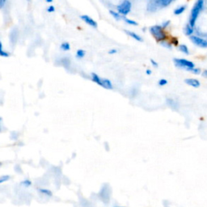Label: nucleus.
<instances>
[{
	"label": "nucleus",
	"instance_id": "obj_1",
	"mask_svg": "<svg viewBox=\"0 0 207 207\" xmlns=\"http://www.w3.org/2000/svg\"><path fill=\"white\" fill-rule=\"evenodd\" d=\"M204 7V0H197L196 3L193 6V8L191 10L189 17V24L192 27H194L195 24L197 22V18L199 16L200 13L202 12V8Z\"/></svg>",
	"mask_w": 207,
	"mask_h": 207
},
{
	"label": "nucleus",
	"instance_id": "obj_2",
	"mask_svg": "<svg viewBox=\"0 0 207 207\" xmlns=\"http://www.w3.org/2000/svg\"><path fill=\"white\" fill-rule=\"evenodd\" d=\"M150 32L157 42L162 43V42H165L168 38V36L166 34L165 31L160 25H154V26L150 28Z\"/></svg>",
	"mask_w": 207,
	"mask_h": 207
},
{
	"label": "nucleus",
	"instance_id": "obj_3",
	"mask_svg": "<svg viewBox=\"0 0 207 207\" xmlns=\"http://www.w3.org/2000/svg\"><path fill=\"white\" fill-rule=\"evenodd\" d=\"M173 62L175 64V66L178 68L184 69L186 71H192L193 68H195L194 63L192 61H189L188 59L185 58H174L173 59Z\"/></svg>",
	"mask_w": 207,
	"mask_h": 207
},
{
	"label": "nucleus",
	"instance_id": "obj_4",
	"mask_svg": "<svg viewBox=\"0 0 207 207\" xmlns=\"http://www.w3.org/2000/svg\"><path fill=\"white\" fill-rule=\"evenodd\" d=\"M132 8V3L129 0H125L120 5L117 6V12L121 15H127L130 12Z\"/></svg>",
	"mask_w": 207,
	"mask_h": 207
},
{
	"label": "nucleus",
	"instance_id": "obj_5",
	"mask_svg": "<svg viewBox=\"0 0 207 207\" xmlns=\"http://www.w3.org/2000/svg\"><path fill=\"white\" fill-rule=\"evenodd\" d=\"M190 40L195 45H197L200 48H203V49L207 48V41L202 38V37L192 35V36H190Z\"/></svg>",
	"mask_w": 207,
	"mask_h": 207
},
{
	"label": "nucleus",
	"instance_id": "obj_6",
	"mask_svg": "<svg viewBox=\"0 0 207 207\" xmlns=\"http://www.w3.org/2000/svg\"><path fill=\"white\" fill-rule=\"evenodd\" d=\"M80 18L82 19V20H83V21L87 24V25H90L91 27L95 28H97L98 25H97L96 21L93 20L92 18H91L90 16H88V15H81Z\"/></svg>",
	"mask_w": 207,
	"mask_h": 207
},
{
	"label": "nucleus",
	"instance_id": "obj_7",
	"mask_svg": "<svg viewBox=\"0 0 207 207\" xmlns=\"http://www.w3.org/2000/svg\"><path fill=\"white\" fill-rule=\"evenodd\" d=\"M185 83L186 84H188L189 86H191L192 88H199L201 86V83H200V81L197 78H185Z\"/></svg>",
	"mask_w": 207,
	"mask_h": 207
},
{
	"label": "nucleus",
	"instance_id": "obj_8",
	"mask_svg": "<svg viewBox=\"0 0 207 207\" xmlns=\"http://www.w3.org/2000/svg\"><path fill=\"white\" fill-rule=\"evenodd\" d=\"M101 87L105 89H109V90H112V82L108 79V78H102V85Z\"/></svg>",
	"mask_w": 207,
	"mask_h": 207
},
{
	"label": "nucleus",
	"instance_id": "obj_9",
	"mask_svg": "<svg viewBox=\"0 0 207 207\" xmlns=\"http://www.w3.org/2000/svg\"><path fill=\"white\" fill-rule=\"evenodd\" d=\"M125 33L128 34V36H129V37H132V38H134L135 41H137V42H142V38L139 35L135 33V32H131V31H128V30H125Z\"/></svg>",
	"mask_w": 207,
	"mask_h": 207
},
{
	"label": "nucleus",
	"instance_id": "obj_10",
	"mask_svg": "<svg viewBox=\"0 0 207 207\" xmlns=\"http://www.w3.org/2000/svg\"><path fill=\"white\" fill-rule=\"evenodd\" d=\"M173 0H155L157 6H159L161 8H165L168 7L172 3Z\"/></svg>",
	"mask_w": 207,
	"mask_h": 207
},
{
	"label": "nucleus",
	"instance_id": "obj_11",
	"mask_svg": "<svg viewBox=\"0 0 207 207\" xmlns=\"http://www.w3.org/2000/svg\"><path fill=\"white\" fill-rule=\"evenodd\" d=\"M91 77H92V80L94 83H95L96 84H98V85L100 86L102 85V78H100L97 74L92 73Z\"/></svg>",
	"mask_w": 207,
	"mask_h": 207
},
{
	"label": "nucleus",
	"instance_id": "obj_12",
	"mask_svg": "<svg viewBox=\"0 0 207 207\" xmlns=\"http://www.w3.org/2000/svg\"><path fill=\"white\" fill-rule=\"evenodd\" d=\"M38 192L42 195H45V196H47V197H52L53 196V193L49 189H44V188H40L38 189Z\"/></svg>",
	"mask_w": 207,
	"mask_h": 207
},
{
	"label": "nucleus",
	"instance_id": "obj_13",
	"mask_svg": "<svg viewBox=\"0 0 207 207\" xmlns=\"http://www.w3.org/2000/svg\"><path fill=\"white\" fill-rule=\"evenodd\" d=\"M184 32H185V35L187 36H192V33H193V27H192L191 25H187L185 26V28H184Z\"/></svg>",
	"mask_w": 207,
	"mask_h": 207
},
{
	"label": "nucleus",
	"instance_id": "obj_14",
	"mask_svg": "<svg viewBox=\"0 0 207 207\" xmlns=\"http://www.w3.org/2000/svg\"><path fill=\"white\" fill-rule=\"evenodd\" d=\"M178 49H179V50H180L181 53H183V54H186V55H189V48H188V46L186 45H180Z\"/></svg>",
	"mask_w": 207,
	"mask_h": 207
},
{
	"label": "nucleus",
	"instance_id": "obj_15",
	"mask_svg": "<svg viewBox=\"0 0 207 207\" xmlns=\"http://www.w3.org/2000/svg\"><path fill=\"white\" fill-rule=\"evenodd\" d=\"M185 9H186V6H180V7L175 8V10H174V14H175V15H181V14L185 12Z\"/></svg>",
	"mask_w": 207,
	"mask_h": 207
},
{
	"label": "nucleus",
	"instance_id": "obj_16",
	"mask_svg": "<svg viewBox=\"0 0 207 207\" xmlns=\"http://www.w3.org/2000/svg\"><path fill=\"white\" fill-rule=\"evenodd\" d=\"M10 56V54L8 52L3 50V44L2 42H0V57H4V58H8V57Z\"/></svg>",
	"mask_w": 207,
	"mask_h": 207
},
{
	"label": "nucleus",
	"instance_id": "obj_17",
	"mask_svg": "<svg viewBox=\"0 0 207 207\" xmlns=\"http://www.w3.org/2000/svg\"><path fill=\"white\" fill-rule=\"evenodd\" d=\"M109 13L110 15H112V17L114 18V19H116L117 20H120L121 19H122V15H120L119 13L117 12H115V11H112V10H110L109 11Z\"/></svg>",
	"mask_w": 207,
	"mask_h": 207
},
{
	"label": "nucleus",
	"instance_id": "obj_18",
	"mask_svg": "<svg viewBox=\"0 0 207 207\" xmlns=\"http://www.w3.org/2000/svg\"><path fill=\"white\" fill-rule=\"evenodd\" d=\"M60 49H61L62 51H68V50H70V49H71V45H70V44H69L68 42H63V43L61 45Z\"/></svg>",
	"mask_w": 207,
	"mask_h": 207
},
{
	"label": "nucleus",
	"instance_id": "obj_19",
	"mask_svg": "<svg viewBox=\"0 0 207 207\" xmlns=\"http://www.w3.org/2000/svg\"><path fill=\"white\" fill-rule=\"evenodd\" d=\"M86 54V52L83 50V49H78V50H77V52H76V57L78 58H84V56H85Z\"/></svg>",
	"mask_w": 207,
	"mask_h": 207
},
{
	"label": "nucleus",
	"instance_id": "obj_20",
	"mask_svg": "<svg viewBox=\"0 0 207 207\" xmlns=\"http://www.w3.org/2000/svg\"><path fill=\"white\" fill-rule=\"evenodd\" d=\"M124 20L125 21V23L129 25H133V26H138V25H139L138 22L135 21V20H130V19H128V18H124Z\"/></svg>",
	"mask_w": 207,
	"mask_h": 207
},
{
	"label": "nucleus",
	"instance_id": "obj_21",
	"mask_svg": "<svg viewBox=\"0 0 207 207\" xmlns=\"http://www.w3.org/2000/svg\"><path fill=\"white\" fill-rule=\"evenodd\" d=\"M20 185H23V186H25V187L28 188L32 185V182H31L29 180H25L20 182Z\"/></svg>",
	"mask_w": 207,
	"mask_h": 207
},
{
	"label": "nucleus",
	"instance_id": "obj_22",
	"mask_svg": "<svg viewBox=\"0 0 207 207\" xmlns=\"http://www.w3.org/2000/svg\"><path fill=\"white\" fill-rule=\"evenodd\" d=\"M9 179H10V175H3V176H1V177H0V184H3V183L8 181Z\"/></svg>",
	"mask_w": 207,
	"mask_h": 207
},
{
	"label": "nucleus",
	"instance_id": "obj_23",
	"mask_svg": "<svg viewBox=\"0 0 207 207\" xmlns=\"http://www.w3.org/2000/svg\"><path fill=\"white\" fill-rule=\"evenodd\" d=\"M158 84L159 86H161V87L167 85V84H168V80H167V79H165V78H161V79H159V80Z\"/></svg>",
	"mask_w": 207,
	"mask_h": 207
},
{
	"label": "nucleus",
	"instance_id": "obj_24",
	"mask_svg": "<svg viewBox=\"0 0 207 207\" xmlns=\"http://www.w3.org/2000/svg\"><path fill=\"white\" fill-rule=\"evenodd\" d=\"M192 72L194 75H200L201 74V70H200V68H196L195 67V68H193L192 70Z\"/></svg>",
	"mask_w": 207,
	"mask_h": 207
},
{
	"label": "nucleus",
	"instance_id": "obj_25",
	"mask_svg": "<svg viewBox=\"0 0 207 207\" xmlns=\"http://www.w3.org/2000/svg\"><path fill=\"white\" fill-rule=\"evenodd\" d=\"M117 49H111L109 50V54H110V55H113V54H117Z\"/></svg>",
	"mask_w": 207,
	"mask_h": 207
},
{
	"label": "nucleus",
	"instance_id": "obj_26",
	"mask_svg": "<svg viewBox=\"0 0 207 207\" xmlns=\"http://www.w3.org/2000/svg\"><path fill=\"white\" fill-rule=\"evenodd\" d=\"M151 65L154 66V67H158L159 66L158 62H157L156 61H155L154 59H151Z\"/></svg>",
	"mask_w": 207,
	"mask_h": 207
},
{
	"label": "nucleus",
	"instance_id": "obj_27",
	"mask_svg": "<svg viewBox=\"0 0 207 207\" xmlns=\"http://www.w3.org/2000/svg\"><path fill=\"white\" fill-rule=\"evenodd\" d=\"M54 11H55V8H54V6H49V8H47V12H54Z\"/></svg>",
	"mask_w": 207,
	"mask_h": 207
},
{
	"label": "nucleus",
	"instance_id": "obj_28",
	"mask_svg": "<svg viewBox=\"0 0 207 207\" xmlns=\"http://www.w3.org/2000/svg\"><path fill=\"white\" fill-rule=\"evenodd\" d=\"M170 25V21H169V20H168V21H166V22L163 23V25H162V26H161V27L163 28V29H165L166 28L168 27V25Z\"/></svg>",
	"mask_w": 207,
	"mask_h": 207
},
{
	"label": "nucleus",
	"instance_id": "obj_29",
	"mask_svg": "<svg viewBox=\"0 0 207 207\" xmlns=\"http://www.w3.org/2000/svg\"><path fill=\"white\" fill-rule=\"evenodd\" d=\"M168 101H169V102H171V104H168V105H170V106H172V107H174V106H176V103L173 100H169L168 99Z\"/></svg>",
	"mask_w": 207,
	"mask_h": 207
},
{
	"label": "nucleus",
	"instance_id": "obj_30",
	"mask_svg": "<svg viewBox=\"0 0 207 207\" xmlns=\"http://www.w3.org/2000/svg\"><path fill=\"white\" fill-rule=\"evenodd\" d=\"M6 1H7V0H0V9L4 7V5H5L6 3Z\"/></svg>",
	"mask_w": 207,
	"mask_h": 207
},
{
	"label": "nucleus",
	"instance_id": "obj_31",
	"mask_svg": "<svg viewBox=\"0 0 207 207\" xmlns=\"http://www.w3.org/2000/svg\"><path fill=\"white\" fill-rule=\"evenodd\" d=\"M202 76H203L204 78H207V70L203 71V72H202Z\"/></svg>",
	"mask_w": 207,
	"mask_h": 207
},
{
	"label": "nucleus",
	"instance_id": "obj_32",
	"mask_svg": "<svg viewBox=\"0 0 207 207\" xmlns=\"http://www.w3.org/2000/svg\"><path fill=\"white\" fill-rule=\"evenodd\" d=\"M146 75H151V70H146Z\"/></svg>",
	"mask_w": 207,
	"mask_h": 207
},
{
	"label": "nucleus",
	"instance_id": "obj_33",
	"mask_svg": "<svg viewBox=\"0 0 207 207\" xmlns=\"http://www.w3.org/2000/svg\"><path fill=\"white\" fill-rule=\"evenodd\" d=\"M46 1V3H51L54 0H45Z\"/></svg>",
	"mask_w": 207,
	"mask_h": 207
},
{
	"label": "nucleus",
	"instance_id": "obj_34",
	"mask_svg": "<svg viewBox=\"0 0 207 207\" xmlns=\"http://www.w3.org/2000/svg\"><path fill=\"white\" fill-rule=\"evenodd\" d=\"M0 123H1V117H0ZM0 132H1V125H0Z\"/></svg>",
	"mask_w": 207,
	"mask_h": 207
},
{
	"label": "nucleus",
	"instance_id": "obj_35",
	"mask_svg": "<svg viewBox=\"0 0 207 207\" xmlns=\"http://www.w3.org/2000/svg\"><path fill=\"white\" fill-rule=\"evenodd\" d=\"M113 207H125V206H119V205H116V206H113Z\"/></svg>",
	"mask_w": 207,
	"mask_h": 207
},
{
	"label": "nucleus",
	"instance_id": "obj_36",
	"mask_svg": "<svg viewBox=\"0 0 207 207\" xmlns=\"http://www.w3.org/2000/svg\"><path fill=\"white\" fill-rule=\"evenodd\" d=\"M0 166H1V163H0Z\"/></svg>",
	"mask_w": 207,
	"mask_h": 207
}]
</instances>
